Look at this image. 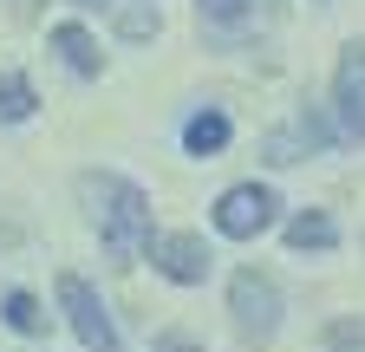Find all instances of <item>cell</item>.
<instances>
[{"label": "cell", "instance_id": "1", "mask_svg": "<svg viewBox=\"0 0 365 352\" xmlns=\"http://www.w3.org/2000/svg\"><path fill=\"white\" fill-rule=\"evenodd\" d=\"M78 202H85L91 222H98V242H105V254L118 268H130V261L157 242L150 235V196L137 183H124V176H111V170H85L78 176Z\"/></svg>", "mask_w": 365, "mask_h": 352}, {"label": "cell", "instance_id": "2", "mask_svg": "<svg viewBox=\"0 0 365 352\" xmlns=\"http://www.w3.org/2000/svg\"><path fill=\"white\" fill-rule=\"evenodd\" d=\"M228 314H235V333L248 346H267L274 333H281V287H274L261 268H242L235 281H228Z\"/></svg>", "mask_w": 365, "mask_h": 352}, {"label": "cell", "instance_id": "3", "mask_svg": "<svg viewBox=\"0 0 365 352\" xmlns=\"http://www.w3.org/2000/svg\"><path fill=\"white\" fill-rule=\"evenodd\" d=\"M274 222H281V196L267 183H235L215 196V235H228V242H255Z\"/></svg>", "mask_w": 365, "mask_h": 352}, {"label": "cell", "instance_id": "4", "mask_svg": "<svg viewBox=\"0 0 365 352\" xmlns=\"http://www.w3.org/2000/svg\"><path fill=\"white\" fill-rule=\"evenodd\" d=\"M59 306H66V326L78 333V346H85V352H118V326H111L105 300L91 294V281H85V274H59Z\"/></svg>", "mask_w": 365, "mask_h": 352}, {"label": "cell", "instance_id": "5", "mask_svg": "<svg viewBox=\"0 0 365 352\" xmlns=\"http://www.w3.org/2000/svg\"><path fill=\"white\" fill-rule=\"evenodd\" d=\"M150 268L163 274V281H176V287H202L209 281V268H215V254H209V242L202 235H157L150 242Z\"/></svg>", "mask_w": 365, "mask_h": 352}, {"label": "cell", "instance_id": "6", "mask_svg": "<svg viewBox=\"0 0 365 352\" xmlns=\"http://www.w3.org/2000/svg\"><path fill=\"white\" fill-rule=\"evenodd\" d=\"M327 144H333V124L319 118V111H294V118H287L281 130H267L261 157H267V163H307V150L319 157Z\"/></svg>", "mask_w": 365, "mask_h": 352}, {"label": "cell", "instance_id": "7", "mask_svg": "<svg viewBox=\"0 0 365 352\" xmlns=\"http://www.w3.org/2000/svg\"><path fill=\"white\" fill-rule=\"evenodd\" d=\"M333 105H339V130H346V138H365V39H352V46L339 53Z\"/></svg>", "mask_w": 365, "mask_h": 352}, {"label": "cell", "instance_id": "8", "mask_svg": "<svg viewBox=\"0 0 365 352\" xmlns=\"http://www.w3.org/2000/svg\"><path fill=\"white\" fill-rule=\"evenodd\" d=\"M196 14L215 39H248L255 26H267L281 14V0H196Z\"/></svg>", "mask_w": 365, "mask_h": 352}, {"label": "cell", "instance_id": "9", "mask_svg": "<svg viewBox=\"0 0 365 352\" xmlns=\"http://www.w3.org/2000/svg\"><path fill=\"white\" fill-rule=\"evenodd\" d=\"M287 248L294 254H333L339 248V222L327 209H300L294 222H287Z\"/></svg>", "mask_w": 365, "mask_h": 352}, {"label": "cell", "instance_id": "10", "mask_svg": "<svg viewBox=\"0 0 365 352\" xmlns=\"http://www.w3.org/2000/svg\"><path fill=\"white\" fill-rule=\"evenodd\" d=\"M53 53H59L78 78H98V66H105V59H98V39H91L78 20H59V26H53Z\"/></svg>", "mask_w": 365, "mask_h": 352}, {"label": "cell", "instance_id": "11", "mask_svg": "<svg viewBox=\"0 0 365 352\" xmlns=\"http://www.w3.org/2000/svg\"><path fill=\"white\" fill-rule=\"evenodd\" d=\"M228 144V118L222 111H196L190 124H182V150H190V157H215Z\"/></svg>", "mask_w": 365, "mask_h": 352}, {"label": "cell", "instance_id": "12", "mask_svg": "<svg viewBox=\"0 0 365 352\" xmlns=\"http://www.w3.org/2000/svg\"><path fill=\"white\" fill-rule=\"evenodd\" d=\"M0 320H7L14 333H26V339H33V333H46V306H39L26 287H14L7 300H0Z\"/></svg>", "mask_w": 365, "mask_h": 352}, {"label": "cell", "instance_id": "13", "mask_svg": "<svg viewBox=\"0 0 365 352\" xmlns=\"http://www.w3.org/2000/svg\"><path fill=\"white\" fill-rule=\"evenodd\" d=\"M33 85L20 78V72H0V124H26L33 118Z\"/></svg>", "mask_w": 365, "mask_h": 352}, {"label": "cell", "instance_id": "14", "mask_svg": "<svg viewBox=\"0 0 365 352\" xmlns=\"http://www.w3.org/2000/svg\"><path fill=\"white\" fill-rule=\"evenodd\" d=\"M327 346H333V352H365V326H359V320H333V326H327Z\"/></svg>", "mask_w": 365, "mask_h": 352}, {"label": "cell", "instance_id": "15", "mask_svg": "<svg viewBox=\"0 0 365 352\" xmlns=\"http://www.w3.org/2000/svg\"><path fill=\"white\" fill-rule=\"evenodd\" d=\"M150 352H202V346H196V339H190V333H163V339H157V346H150Z\"/></svg>", "mask_w": 365, "mask_h": 352}, {"label": "cell", "instance_id": "16", "mask_svg": "<svg viewBox=\"0 0 365 352\" xmlns=\"http://www.w3.org/2000/svg\"><path fill=\"white\" fill-rule=\"evenodd\" d=\"M124 33H130V39H144V33H157V14H124Z\"/></svg>", "mask_w": 365, "mask_h": 352}, {"label": "cell", "instance_id": "17", "mask_svg": "<svg viewBox=\"0 0 365 352\" xmlns=\"http://www.w3.org/2000/svg\"><path fill=\"white\" fill-rule=\"evenodd\" d=\"M85 7H98V0H85Z\"/></svg>", "mask_w": 365, "mask_h": 352}]
</instances>
